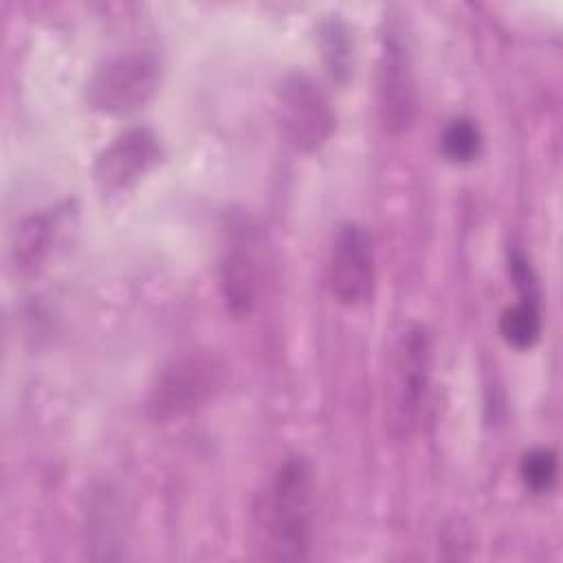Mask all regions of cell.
<instances>
[{
  "instance_id": "6da1fadb",
  "label": "cell",
  "mask_w": 563,
  "mask_h": 563,
  "mask_svg": "<svg viewBox=\"0 0 563 563\" xmlns=\"http://www.w3.org/2000/svg\"><path fill=\"white\" fill-rule=\"evenodd\" d=\"M314 477L303 455H288L253 506L255 543L264 559L303 561L312 543Z\"/></svg>"
},
{
  "instance_id": "8992f818",
  "label": "cell",
  "mask_w": 563,
  "mask_h": 563,
  "mask_svg": "<svg viewBox=\"0 0 563 563\" xmlns=\"http://www.w3.org/2000/svg\"><path fill=\"white\" fill-rule=\"evenodd\" d=\"M264 279L262 242L249 222L231 224L227 231V244L220 260V290L227 310L233 317H246L253 312L260 299Z\"/></svg>"
},
{
  "instance_id": "9c48e42d",
  "label": "cell",
  "mask_w": 563,
  "mask_h": 563,
  "mask_svg": "<svg viewBox=\"0 0 563 563\" xmlns=\"http://www.w3.org/2000/svg\"><path fill=\"white\" fill-rule=\"evenodd\" d=\"M161 158V145L152 130L132 128L119 134L95 163V183L103 194H117L134 185Z\"/></svg>"
},
{
  "instance_id": "5bb4252c",
  "label": "cell",
  "mask_w": 563,
  "mask_h": 563,
  "mask_svg": "<svg viewBox=\"0 0 563 563\" xmlns=\"http://www.w3.org/2000/svg\"><path fill=\"white\" fill-rule=\"evenodd\" d=\"M328 40H330V48H328V57H330V64H332V73H345L347 68V59H350V53H347V44L345 42V33L336 26V24H330V31L325 33Z\"/></svg>"
},
{
  "instance_id": "ba28073f",
  "label": "cell",
  "mask_w": 563,
  "mask_h": 563,
  "mask_svg": "<svg viewBox=\"0 0 563 563\" xmlns=\"http://www.w3.org/2000/svg\"><path fill=\"white\" fill-rule=\"evenodd\" d=\"M378 114L389 132H405L416 117V81L407 46L396 33L383 37L378 57Z\"/></svg>"
},
{
  "instance_id": "7a4b0ae2",
  "label": "cell",
  "mask_w": 563,
  "mask_h": 563,
  "mask_svg": "<svg viewBox=\"0 0 563 563\" xmlns=\"http://www.w3.org/2000/svg\"><path fill=\"white\" fill-rule=\"evenodd\" d=\"M433 345L422 323H407L396 332L385 378L387 424L396 438L411 435L424 420L431 394Z\"/></svg>"
},
{
  "instance_id": "3957f363",
  "label": "cell",
  "mask_w": 563,
  "mask_h": 563,
  "mask_svg": "<svg viewBox=\"0 0 563 563\" xmlns=\"http://www.w3.org/2000/svg\"><path fill=\"white\" fill-rule=\"evenodd\" d=\"M224 365L207 350L174 356L154 378L145 409L156 422L178 420L202 409L222 387Z\"/></svg>"
},
{
  "instance_id": "277c9868",
  "label": "cell",
  "mask_w": 563,
  "mask_h": 563,
  "mask_svg": "<svg viewBox=\"0 0 563 563\" xmlns=\"http://www.w3.org/2000/svg\"><path fill=\"white\" fill-rule=\"evenodd\" d=\"M277 123L297 152H317L334 132L336 117L325 90L303 70L284 75L275 99Z\"/></svg>"
},
{
  "instance_id": "7c38bea8",
  "label": "cell",
  "mask_w": 563,
  "mask_h": 563,
  "mask_svg": "<svg viewBox=\"0 0 563 563\" xmlns=\"http://www.w3.org/2000/svg\"><path fill=\"white\" fill-rule=\"evenodd\" d=\"M482 145H484V139L477 123L466 117H457L449 121V125L440 136L442 154L451 163H460V165L475 161L482 154Z\"/></svg>"
},
{
  "instance_id": "5b68a950",
  "label": "cell",
  "mask_w": 563,
  "mask_h": 563,
  "mask_svg": "<svg viewBox=\"0 0 563 563\" xmlns=\"http://www.w3.org/2000/svg\"><path fill=\"white\" fill-rule=\"evenodd\" d=\"M161 81V62L150 51L108 57L88 81V101L106 114H128L145 106Z\"/></svg>"
},
{
  "instance_id": "30bf717a",
  "label": "cell",
  "mask_w": 563,
  "mask_h": 563,
  "mask_svg": "<svg viewBox=\"0 0 563 563\" xmlns=\"http://www.w3.org/2000/svg\"><path fill=\"white\" fill-rule=\"evenodd\" d=\"M57 222H59V213L46 211V213H35L26 218L18 227L15 240L11 246V264L18 273H33L44 264V260L51 255V249L55 244Z\"/></svg>"
},
{
  "instance_id": "52a82bcc",
  "label": "cell",
  "mask_w": 563,
  "mask_h": 563,
  "mask_svg": "<svg viewBox=\"0 0 563 563\" xmlns=\"http://www.w3.org/2000/svg\"><path fill=\"white\" fill-rule=\"evenodd\" d=\"M325 277L330 292L345 306H358L372 297L376 282L374 246L361 224L343 222L336 229Z\"/></svg>"
},
{
  "instance_id": "4fadbf2b",
  "label": "cell",
  "mask_w": 563,
  "mask_h": 563,
  "mask_svg": "<svg viewBox=\"0 0 563 563\" xmlns=\"http://www.w3.org/2000/svg\"><path fill=\"white\" fill-rule=\"evenodd\" d=\"M519 475L532 493H548L559 475V460L552 449H530L523 453L519 464Z\"/></svg>"
},
{
  "instance_id": "8fae6325",
  "label": "cell",
  "mask_w": 563,
  "mask_h": 563,
  "mask_svg": "<svg viewBox=\"0 0 563 563\" xmlns=\"http://www.w3.org/2000/svg\"><path fill=\"white\" fill-rule=\"evenodd\" d=\"M499 332L517 350L532 347L541 336L539 297L521 295L517 303L508 306L499 319Z\"/></svg>"
}]
</instances>
